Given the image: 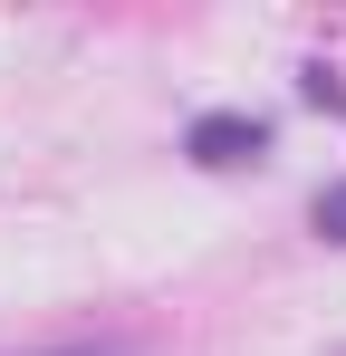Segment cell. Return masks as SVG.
Here are the masks:
<instances>
[{"label":"cell","mask_w":346,"mask_h":356,"mask_svg":"<svg viewBox=\"0 0 346 356\" xmlns=\"http://www.w3.org/2000/svg\"><path fill=\"white\" fill-rule=\"evenodd\" d=\"M318 232H337V241H346V193H327V202H318Z\"/></svg>","instance_id":"obj_1"},{"label":"cell","mask_w":346,"mask_h":356,"mask_svg":"<svg viewBox=\"0 0 346 356\" xmlns=\"http://www.w3.org/2000/svg\"><path fill=\"white\" fill-rule=\"evenodd\" d=\"M58 356H106V347H58Z\"/></svg>","instance_id":"obj_2"}]
</instances>
